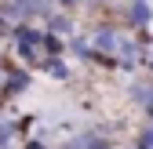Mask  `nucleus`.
I'll use <instances>...</instances> for the list:
<instances>
[{"mask_svg": "<svg viewBox=\"0 0 153 149\" xmlns=\"http://www.w3.org/2000/svg\"><path fill=\"white\" fill-rule=\"evenodd\" d=\"M36 69L44 73L48 80L55 84H66L73 77V66H69V55H40V62H36Z\"/></svg>", "mask_w": 153, "mask_h": 149, "instance_id": "3", "label": "nucleus"}, {"mask_svg": "<svg viewBox=\"0 0 153 149\" xmlns=\"http://www.w3.org/2000/svg\"><path fill=\"white\" fill-rule=\"evenodd\" d=\"M135 149H153V120H146L139 131H135V142H131Z\"/></svg>", "mask_w": 153, "mask_h": 149, "instance_id": "5", "label": "nucleus"}, {"mask_svg": "<svg viewBox=\"0 0 153 149\" xmlns=\"http://www.w3.org/2000/svg\"><path fill=\"white\" fill-rule=\"evenodd\" d=\"M29 87H33V69H29V66H22V62H15V58H7V69H4V87H0V109H4L11 98L26 95Z\"/></svg>", "mask_w": 153, "mask_h": 149, "instance_id": "1", "label": "nucleus"}, {"mask_svg": "<svg viewBox=\"0 0 153 149\" xmlns=\"http://www.w3.org/2000/svg\"><path fill=\"white\" fill-rule=\"evenodd\" d=\"M149 51H153V47H149Z\"/></svg>", "mask_w": 153, "mask_h": 149, "instance_id": "8", "label": "nucleus"}, {"mask_svg": "<svg viewBox=\"0 0 153 149\" xmlns=\"http://www.w3.org/2000/svg\"><path fill=\"white\" fill-rule=\"evenodd\" d=\"M40 26H44L48 33H55V36H69V33L80 29L76 18H73V11H62V7H51V11L40 18Z\"/></svg>", "mask_w": 153, "mask_h": 149, "instance_id": "4", "label": "nucleus"}, {"mask_svg": "<svg viewBox=\"0 0 153 149\" xmlns=\"http://www.w3.org/2000/svg\"><path fill=\"white\" fill-rule=\"evenodd\" d=\"M128 149H135V145H128Z\"/></svg>", "mask_w": 153, "mask_h": 149, "instance_id": "7", "label": "nucleus"}, {"mask_svg": "<svg viewBox=\"0 0 153 149\" xmlns=\"http://www.w3.org/2000/svg\"><path fill=\"white\" fill-rule=\"evenodd\" d=\"M22 149H51V145H48V135L33 131V135H22Z\"/></svg>", "mask_w": 153, "mask_h": 149, "instance_id": "6", "label": "nucleus"}, {"mask_svg": "<svg viewBox=\"0 0 153 149\" xmlns=\"http://www.w3.org/2000/svg\"><path fill=\"white\" fill-rule=\"evenodd\" d=\"M120 26L139 33V29H149L153 26V0H128L124 11H120Z\"/></svg>", "mask_w": 153, "mask_h": 149, "instance_id": "2", "label": "nucleus"}]
</instances>
